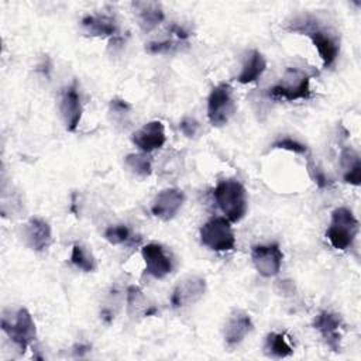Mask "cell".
Instances as JSON below:
<instances>
[{"label":"cell","instance_id":"1","mask_svg":"<svg viewBox=\"0 0 361 361\" xmlns=\"http://www.w3.org/2000/svg\"><path fill=\"white\" fill-rule=\"evenodd\" d=\"M288 30L300 35H306L312 41L323 62V68L327 69L336 63L340 54L338 34L333 28L323 25L316 16H296L289 21Z\"/></svg>","mask_w":361,"mask_h":361},{"label":"cell","instance_id":"2","mask_svg":"<svg viewBox=\"0 0 361 361\" xmlns=\"http://www.w3.org/2000/svg\"><path fill=\"white\" fill-rule=\"evenodd\" d=\"M213 197L224 217L231 223H238L244 219L248 209L247 190L237 179H221L213 190Z\"/></svg>","mask_w":361,"mask_h":361},{"label":"cell","instance_id":"3","mask_svg":"<svg viewBox=\"0 0 361 361\" xmlns=\"http://www.w3.org/2000/svg\"><path fill=\"white\" fill-rule=\"evenodd\" d=\"M310 80L312 75L306 71L296 66H288L279 80L269 87L268 96L274 100L285 102L307 100L312 97Z\"/></svg>","mask_w":361,"mask_h":361},{"label":"cell","instance_id":"4","mask_svg":"<svg viewBox=\"0 0 361 361\" xmlns=\"http://www.w3.org/2000/svg\"><path fill=\"white\" fill-rule=\"evenodd\" d=\"M358 233L360 221L348 207L340 206L331 212L330 223L326 228V238L333 248L338 251L351 248Z\"/></svg>","mask_w":361,"mask_h":361},{"label":"cell","instance_id":"5","mask_svg":"<svg viewBox=\"0 0 361 361\" xmlns=\"http://www.w3.org/2000/svg\"><path fill=\"white\" fill-rule=\"evenodd\" d=\"M1 330L21 351L32 345L37 338L35 322L27 307L3 312Z\"/></svg>","mask_w":361,"mask_h":361},{"label":"cell","instance_id":"6","mask_svg":"<svg viewBox=\"0 0 361 361\" xmlns=\"http://www.w3.org/2000/svg\"><path fill=\"white\" fill-rule=\"evenodd\" d=\"M200 244L216 252L233 251L235 247V235L231 221L226 217H212L199 230Z\"/></svg>","mask_w":361,"mask_h":361},{"label":"cell","instance_id":"7","mask_svg":"<svg viewBox=\"0 0 361 361\" xmlns=\"http://www.w3.org/2000/svg\"><path fill=\"white\" fill-rule=\"evenodd\" d=\"M233 87L227 82L214 85L207 96V118L213 127H223L235 113Z\"/></svg>","mask_w":361,"mask_h":361},{"label":"cell","instance_id":"8","mask_svg":"<svg viewBox=\"0 0 361 361\" xmlns=\"http://www.w3.org/2000/svg\"><path fill=\"white\" fill-rule=\"evenodd\" d=\"M59 113L66 131L75 133L83 114V102L76 80L66 85L59 96Z\"/></svg>","mask_w":361,"mask_h":361},{"label":"cell","instance_id":"9","mask_svg":"<svg viewBox=\"0 0 361 361\" xmlns=\"http://www.w3.org/2000/svg\"><path fill=\"white\" fill-rule=\"evenodd\" d=\"M283 261V252L278 243L257 244L251 248V262L255 271L264 278H272L279 274Z\"/></svg>","mask_w":361,"mask_h":361},{"label":"cell","instance_id":"10","mask_svg":"<svg viewBox=\"0 0 361 361\" xmlns=\"http://www.w3.org/2000/svg\"><path fill=\"white\" fill-rule=\"evenodd\" d=\"M204 292H206V279L199 275H188L176 282V285L171 292L169 302L175 309L186 307L200 300Z\"/></svg>","mask_w":361,"mask_h":361},{"label":"cell","instance_id":"11","mask_svg":"<svg viewBox=\"0 0 361 361\" xmlns=\"http://www.w3.org/2000/svg\"><path fill=\"white\" fill-rule=\"evenodd\" d=\"M185 203V193L179 188H165L159 190L151 202V214L161 220H172Z\"/></svg>","mask_w":361,"mask_h":361},{"label":"cell","instance_id":"12","mask_svg":"<svg viewBox=\"0 0 361 361\" xmlns=\"http://www.w3.org/2000/svg\"><path fill=\"white\" fill-rule=\"evenodd\" d=\"M133 144L145 154H151L155 149H159L166 142L165 126L159 120H151L142 124L131 134Z\"/></svg>","mask_w":361,"mask_h":361},{"label":"cell","instance_id":"13","mask_svg":"<svg viewBox=\"0 0 361 361\" xmlns=\"http://www.w3.org/2000/svg\"><path fill=\"white\" fill-rule=\"evenodd\" d=\"M141 257L144 261L145 272L149 276L155 279H164L172 272V259L161 244L148 243L142 245Z\"/></svg>","mask_w":361,"mask_h":361},{"label":"cell","instance_id":"14","mask_svg":"<svg viewBox=\"0 0 361 361\" xmlns=\"http://www.w3.org/2000/svg\"><path fill=\"white\" fill-rule=\"evenodd\" d=\"M312 326L320 334L329 348L333 351H340L343 319L338 313L323 310L314 316Z\"/></svg>","mask_w":361,"mask_h":361},{"label":"cell","instance_id":"15","mask_svg":"<svg viewBox=\"0 0 361 361\" xmlns=\"http://www.w3.org/2000/svg\"><path fill=\"white\" fill-rule=\"evenodd\" d=\"M252 327L254 324H252L251 316L241 309H234L228 314L223 329V337H224L226 345L227 347L238 345L252 331Z\"/></svg>","mask_w":361,"mask_h":361},{"label":"cell","instance_id":"16","mask_svg":"<svg viewBox=\"0 0 361 361\" xmlns=\"http://www.w3.org/2000/svg\"><path fill=\"white\" fill-rule=\"evenodd\" d=\"M23 238L27 247L35 252L48 250L52 243V230L49 223L41 217H31L23 226Z\"/></svg>","mask_w":361,"mask_h":361},{"label":"cell","instance_id":"17","mask_svg":"<svg viewBox=\"0 0 361 361\" xmlns=\"http://www.w3.org/2000/svg\"><path fill=\"white\" fill-rule=\"evenodd\" d=\"M80 30L87 37H114L118 31L117 20L109 13L86 14L80 20Z\"/></svg>","mask_w":361,"mask_h":361},{"label":"cell","instance_id":"18","mask_svg":"<svg viewBox=\"0 0 361 361\" xmlns=\"http://www.w3.org/2000/svg\"><path fill=\"white\" fill-rule=\"evenodd\" d=\"M267 69V59L258 49H250L245 54L243 65L240 68L235 80L241 85H248L257 82Z\"/></svg>","mask_w":361,"mask_h":361},{"label":"cell","instance_id":"19","mask_svg":"<svg viewBox=\"0 0 361 361\" xmlns=\"http://www.w3.org/2000/svg\"><path fill=\"white\" fill-rule=\"evenodd\" d=\"M133 8H134L135 17L138 20V25L145 32L155 30L165 18V14H164L159 3L135 1V3H133Z\"/></svg>","mask_w":361,"mask_h":361},{"label":"cell","instance_id":"20","mask_svg":"<svg viewBox=\"0 0 361 361\" xmlns=\"http://www.w3.org/2000/svg\"><path fill=\"white\" fill-rule=\"evenodd\" d=\"M338 165L341 168V176L345 183L358 186L361 182V158L360 154L351 148L344 147L340 152Z\"/></svg>","mask_w":361,"mask_h":361},{"label":"cell","instance_id":"21","mask_svg":"<svg viewBox=\"0 0 361 361\" xmlns=\"http://www.w3.org/2000/svg\"><path fill=\"white\" fill-rule=\"evenodd\" d=\"M264 353L272 358H286L293 354L292 345L288 343L283 333L271 331L264 340Z\"/></svg>","mask_w":361,"mask_h":361},{"label":"cell","instance_id":"22","mask_svg":"<svg viewBox=\"0 0 361 361\" xmlns=\"http://www.w3.org/2000/svg\"><path fill=\"white\" fill-rule=\"evenodd\" d=\"M71 264L82 271V272H94L97 269V261L90 248L83 245L82 243H75L71 250V257H69Z\"/></svg>","mask_w":361,"mask_h":361},{"label":"cell","instance_id":"23","mask_svg":"<svg viewBox=\"0 0 361 361\" xmlns=\"http://www.w3.org/2000/svg\"><path fill=\"white\" fill-rule=\"evenodd\" d=\"M124 165L133 175L138 178H148L152 172V162L149 154L141 151L126 155Z\"/></svg>","mask_w":361,"mask_h":361},{"label":"cell","instance_id":"24","mask_svg":"<svg viewBox=\"0 0 361 361\" xmlns=\"http://www.w3.org/2000/svg\"><path fill=\"white\" fill-rule=\"evenodd\" d=\"M271 149H283V151H289V152H293L296 155H300V157H305V158H309L310 157V152H309V147L302 142L300 140L295 138V137H290V135H283V137H278L271 145H269Z\"/></svg>","mask_w":361,"mask_h":361},{"label":"cell","instance_id":"25","mask_svg":"<svg viewBox=\"0 0 361 361\" xmlns=\"http://www.w3.org/2000/svg\"><path fill=\"white\" fill-rule=\"evenodd\" d=\"M127 307H128V314H138L144 312L145 314H149L148 312V303L144 296V292L135 286L131 285L127 288Z\"/></svg>","mask_w":361,"mask_h":361},{"label":"cell","instance_id":"26","mask_svg":"<svg viewBox=\"0 0 361 361\" xmlns=\"http://www.w3.org/2000/svg\"><path fill=\"white\" fill-rule=\"evenodd\" d=\"M103 237L111 245H121L130 241L131 230L126 224H111L104 230Z\"/></svg>","mask_w":361,"mask_h":361},{"label":"cell","instance_id":"27","mask_svg":"<svg viewBox=\"0 0 361 361\" xmlns=\"http://www.w3.org/2000/svg\"><path fill=\"white\" fill-rule=\"evenodd\" d=\"M307 159V172L312 178V180L319 186V188H327L330 185V179L326 176V173L319 168V165L312 161V158H306Z\"/></svg>","mask_w":361,"mask_h":361},{"label":"cell","instance_id":"28","mask_svg":"<svg viewBox=\"0 0 361 361\" xmlns=\"http://www.w3.org/2000/svg\"><path fill=\"white\" fill-rule=\"evenodd\" d=\"M179 128H180V131L183 133L185 137L192 138V137H195L199 133L200 126H199V123L193 117H183L180 120V123H179Z\"/></svg>","mask_w":361,"mask_h":361}]
</instances>
